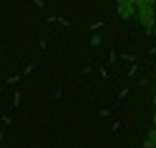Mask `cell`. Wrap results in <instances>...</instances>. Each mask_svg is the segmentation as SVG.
<instances>
[{"label": "cell", "instance_id": "obj_1", "mask_svg": "<svg viewBox=\"0 0 156 148\" xmlns=\"http://www.w3.org/2000/svg\"><path fill=\"white\" fill-rule=\"evenodd\" d=\"M116 10L126 20V18H131L136 13V0H116Z\"/></svg>", "mask_w": 156, "mask_h": 148}]
</instances>
